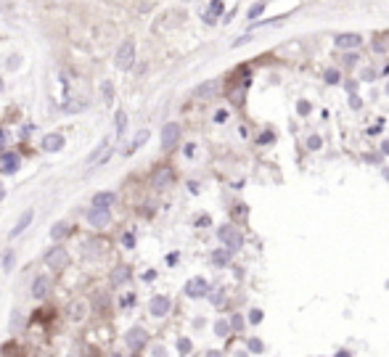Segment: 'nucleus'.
Segmentation results:
<instances>
[{
	"label": "nucleus",
	"instance_id": "1a4fd4ad",
	"mask_svg": "<svg viewBox=\"0 0 389 357\" xmlns=\"http://www.w3.org/2000/svg\"><path fill=\"white\" fill-rule=\"evenodd\" d=\"M363 43L360 40V35H339L336 40H333V45H336V48H341V51H349V48H357V45Z\"/></svg>",
	"mask_w": 389,
	"mask_h": 357
},
{
	"label": "nucleus",
	"instance_id": "9d476101",
	"mask_svg": "<svg viewBox=\"0 0 389 357\" xmlns=\"http://www.w3.org/2000/svg\"><path fill=\"white\" fill-rule=\"evenodd\" d=\"M114 201H117V193H111V191H101V193L93 196V206H96V209H109Z\"/></svg>",
	"mask_w": 389,
	"mask_h": 357
},
{
	"label": "nucleus",
	"instance_id": "49530a36",
	"mask_svg": "<svg viewBox=\"0 0 389 357\" xmlns=\"http://www.w3.org/2000/svg\"><path fill=\"white\" fill-rule=\"evenodd\" d=\"M207 357H220V352H207Z\"/></svg>",
	"mask_w": 389,
	"mask_h": 357
},
{
	"label": "nucleus",
	"instance_id": "f257e3e1",
	"mask_svg": "<svg viewBox=\"0 0 389 357\" xmlns=\"http://www.w3.org/2000/svg\"><path fill=\"white\" fill-rule=\"evenodd\" d=\"M217 238L225 243V249L233 254V251H238L241 249V243H244V238H241V233L236 230V228H230V225H222V228L217 230Z\"/></svg>",
	"mask_w": 389,
	"mask_h": 357
},
{
	"label": "nucleus",
	"instance_id": "2eb2a0df",
	"mask_svg": "<svg viewBox=\"0 0 389 357\" xmlns=\"http://www.w3.org/2000/svg\"><path fill=\"white\" fill-rule=\"evenodd\" d=\"M48 291H51V280L45 278V275H40V278L32 283V296H35V299H43Z\"/></svg>",
	"mask_w": 389,
	"mask_h": 357
},
{
	"label": "nucleus",
	"instance_id": "f03ea898",
	"mask_svg": "<svg viewBox=\"0 0 389 357\" xmlns=\"http://www.w3.org/2000/svg\"><path fill=\"white\" fill-rule=\"evenodd\" d=\"M133 61H135V45H133V40H127V43L119 45V51H117V69L127 72L133 67Z\"/></svg>",
	"mask_w": 389,
	"mask_h": 357
},
{
	"label": "nucleus",
	"instance_id": "393cba45",
	"mask_svg": "<svg viewBox=\"0 0 389 357\" xmlns=\"http://www.w3.org/2000/svg\"><path fill=\"white\" fill-rule=\"evenodd\" d=\"M101 96H104L106 103H111V98H114V88H111V82H104V85H101Z\"/></svg>",
	"mask_w": 389,
	"mask_h": 357
},
{
	"label": "nucleus",
	"instance_id": "412c9836",
	"mask_svg": "<svg viewBox=\"0 0 389 357\" xmlns=\"http://www.w3.org/2000/svg\"><path fill=\"white\" fill-rule=\"evenodd\" d=\"M127 278H130V270H127V267H117L114 272H111V286H119V283H125Z\"/></svg>",
	"mask_w": 389,
	"mask_h": 357
},
{
	"label": "nucleus",
	"instance_id": "2f4dec72",
	"mask_svg": "<svg viewBox=\"0 0 389 357\" xmlns=\"http://www.w3.org/2000/svg\"><path fill=\"white\" fill-rule=\"evenodd\" d=\"M307 146L312 148V151H318V148H320V138H318V135H312V138L307 140Z\"/></svg>",
	"mask_w": 389,
	"mask_h": 357
},
{
	"label": "nucleus",
	"instance_id": "0eeeda50",
	"mask_svg": "<svg viewBox=\"0 0 389 357\" xmlns=\"http://www.w3.org/2000/svg\"><path fill=\"white\" fill-rule=\"evenodd\" d=\"M88 222L93 225V228H104V225H109V209H88Z\"/></svg>",
	"mask_w": 389,
	"mask_h": 357
},
{
	"label": "nucleus",
	"instance_id": "a211bd4d",
	"mask_svg": "<svg viewBox=\"0 0 389 357\" xmlns=\"http://www.w3.org/2000/svg\"><path fill=\"white\" fill-rule=\"evenodd\" d=\"M106 146H109V140H101V143L93 148V154L88 156V167H93V164H98V159H101V154L106 151Z\"/></svg>",
	"mask_w": 389,
	"mask_h": 357
},
{
	"label": "nucleus",
	"instance_id": "7ed1b4c3",
	"mask_svg": "<svg viewBox=\"0 0 389 357\" xmlns=\"http://www.w3.org/2000/svg\"><path fill=\"white\" fill-rule=\"evenodd\" d=\"M67 262H69V254H67V249H61V246H53L45 251V265H48L51 270H61V267H67Z\"/></svg>",
	"mask_w": 389,
	"mask_h": 357
},
{
	"label": "nucleus",
	"instance_id": "20e7f679",
	"mask_svg": "<svg viewBox=\"0 0 389 357\" xmlns=\"http://www.w3.org/2000/svg\"><path fill=\"white\" fill-rule=\"evenodd\" d=\"M207 294H209V283L204 278H191L188 283H185V296L199 299V296H207Z\"/></svg>",
	"mask_w": 389,
	"mask_h": 357
},
{
	"label": "nucleus",
	"instance_id": "f3484780",
	"mask_svg": "<svg viewBox=\"0 0 389 357\" xmlns=\"http://www.w3.org/2000/svg\"><path fill=\"white\" fill-rule=\"evenodd\" d=\"M61 109L67 111V114H77V111H85V109H88V103L82 101V98H74V101H67Z\"/></svg>",
	"mask_w": 389,
	"mask_h": 357
},
{
	"label": "nucleus",
	"instance_id": "6e6552de",
	"mask_svg": "<svg viewBox=\"0 0 389 357\" xmlns=\"http://www.w3.org/2000/svg\"><path fill=\"white\" fill-rule=\"evenodd\" d=\"M143 344H146V331L143 328H130L127 331V346L130 349H141Z\"/></svg>",
	"mask_w": 389,
	"mask_h": 357
},
{
	"label": "nucleus",
	"instance_id": "4c0bfd02",
	"mask_svg": "<svg viewBox=\"0 0 389 357\" xmlns=\"http://www.w3.org/2000/svg\"><path fill=\"white\" fill-rule=\"evenodd\" d=\"M215 119H217V122H225V119H228V111H217Z\"/></svg>",
	"mask_w": 389,
	"mask_h": 357
},
{
	"label": "nucleus",
	"instance_id": "09e8293b",
	"mask_svg": "<svg viewBox=\"0 0 389 357\" xmlns=\"http://www.w3.org/2000/svg\"><path fill=\"white\" fill-rule=\"evenodd\" d=\"M386 93H389V88H386Z\"/></svg>",
	"mask_w": 389,
	"mask_h": 357
},
{
	"label": "nucleus",
	"instance_id": "4be33fe9",
	"mask_svg": "<svg viewBox=\"0 0 389 357\" xmlns=\"http://www.w3.org/2000/svg\"><path fill=\"white\" fill-rule=\"evenodd\" d=\"M67 233H69V225H67V222H56L53 228H51V238H53V241H59V238L67 236Z\"/></svg>",
	"mask_w": 389,
	"mask_h": 357
},
{
	"label": "nucleus",
	"instance_id": "dca6fc26",
	"mask_svg": "<svg viewBox=\"0 0 389 357\" xmlns=\"http://www.w3.org/2000/svg\"><path fill=\"white\" fill-rule=\"evenodd\" d=\"M220 14H222V0H212L209 11H207V14H204V22H207V24H215Z\"/></svg>",
	"mask_w": 389,
	"mask_h": 357
},
{
	"label": "nucleus",
	"instance_id": "39448f33",
	"mask_svg": "<svg viewBox=\"0 0 389 357\" xmlns=\"http://www.w3.org/2000/svg\"><path fill=\"white\" fill-rule=\"evenodd\" d=\"M178 138H180V125H175V122L164 125V130H162V148H172L175 143H178Z\"/></svg>",
	"mask_w": 389,
	"mask_h": 357
},
{
	"label": "nucleus",
	"instance_id": "5701e85b",
	"mask_svg": "<svg viewBox=\"0 0 389 357\" xmlns=\"http://www.w3.org/2000/svg\"><path fill=\"white\" fill-rule=\"evenodd\" d=\"M212 262H215V265H228V262H230V251L228 249H217L215 254H212Z\"/></svg>",
	"mask_w": 389,
	"mask_h": 357
},
{
	"label": "nucleus",
	"instance_id": "6ab92c4d",
	"mask_svg": "<svg viewBox=\"0 0 389 357\" xmlns=\"http://www.w3.org/2000/svg\"><path fill=\"white\" fill-rule=\"evenodd\" d=\"M146 140H148V133H146V130H141V133L135 135V140H133V143H130V146L125 148V154H133V151H138V148H141V146L146 143Z\"/></svg>",
	"mask_w": 389,
	"mask_h": 357
},
{
	"label": "nucleus",
	"instance_id": "de8ad7c7",
	"mask_svg": "<svg viewBox=\"0 0 389 357\" xmlns=\"http://www.w3.org/2000/svg\"><path fill=\"white\" fill-rule=\"evenodd\" d=\"M0 90H3V80H0Z\"/></svg>",
	"mask_w": 389,
	"mask_h": 357
},
{
	"label": "nucleus",
	"instance_id": "a878e982",
	"mask_svg": "<svg viewBox=\"0 0 389 357\" xmlns=\"http://www.w3.org/2000/svg\"><path fill=\"white\" fill-rule=\"evenodd\" d=\"M215 333H217V336H228V333H230V325H228L225 320H217V323H215Z\"/></svg>",
	"mask_w": 389,
	"mask_h": 357
},
{
	"label": "nucleus",
	"instance_id": "9b49d317",
	"mask_svg": "<svg viewBox=\"0 0 389 357\" xmlns=\"http://www.w3.org/2000/svg\"><path fill=\"white\" fill-rule=\"evenodd\" d=\"M61 146H64V138L59 133H51V135H45L43 138V148L48 154H56V151H61Z\"/></svg>",
	"mask_w": 389,
	"mask_h": 357
},
{
	"label": "nucleus",
	"instance_id": "7c9ffc66",
	"mask_svg": "<svg viewBox=\"0 0 389 357\" xmlns=\"http://www.w3.org/2000/svg\"><path fill=\"white\" fill-rule=\"evenodd\" d=\"M178 349H180L183 354H185V352H191V341H188V339H180V341H178Z\"/></svg>",
	"mask_w": 389,
	"mask_h": 357
},
{
	"label": "nucleus",
	"instance_id": "b1692460",
	"mask_svg": "<svg viewBox=\"0 0 389 357\" xmlns=\"http://www.w3.org/2000/svg\"><path fill=\"white\" fill-rule=\"evenodd\" d=\"M125 127H127V114L117 111V135H125Z\"/></svg>",
	"mask_w": 389,
	"mask_h": 357
},
{
	"label": "nucleus",
	"instance_id": "cd10ccee",
	"mask_svg": "<svg viewBox=\"0 0 389 357\" xmlns=\"http://www.w3.org/2000/svg\"><path fill=\"white\" fill-rule=\"evenodd\" d=\"M249 323H262V309H252V312H249Z\"/></svg>",
	"mask_w": 389,
	"mask_h": 357
},
{
	"label": "nucleus",
	"instance_id": "ea45409f",
	"mask_svg": "<svg viewBox=\"0 0 389 357\" xmlns=\"http://www.w3.org/2000/svg\"><path fill=\"white\" fill-rule=\"evenodd\" d=\"M156 278V272L154 270H148V272H143V280H154Z\"/></svg>",
	"mask_w": 389,
	"mask_h": 357
},
{
	"label": "nucleus",
	"instance_id": "c85d7f7f",
	"mask_svg": "<svg viewBox=\"0 0 389 357\" xmlns=\"http://www.w3.org/2000/svg\"><path fill=\"white\" fill-rule=\"evenodd\" d=\"M326 82H328V85H336V82H339V72H336V69L326 72Z\"/></svg>",
	"mask_w": 389,
	"mask_h": 357
},
{
	"label": "nucleus",
	"instance_id": "f704fd0d",
	"mask_svg": "<svg viewBox=\"0 0 389 357\" xmlns=\"http://www.w3.org/2000/svg\"><path fill=\"white\" fill-rule=\"evenodd\" d=\"M130 304H135V296H133V294L122 299V307H130Z\"/></svg>",
	"mask_w": 389,
	"mask_h": 357
},
{
	"label": "nucleus",
	"instance_id": "37998d69",
	"mask_svg": "<svg viewBox=\"0 0 389 357\" xmlns=\"http://www.w3.org/2000/svg\"><path fill=\"white\" fill-rule=\"evenodd\" d=\"M333 357H349V352H344V349H341V352H336Z\"/></svg>",
	"mask_w": 389,
	"mask_h": 357
},
{
	"label": "nucleus",
	"instance_id": "72a5a7b5",
	"mask_svg": "<svg viewBox=\"0 0 389 357\" xmlns=\"http://www.w3.org/2000/svg\"><path fill=\"white\" fill-rule=\"evenodd\" d=\"M296 111H299V114H307V111H310L307 101H299V106H296Z\"/></svg>",
	"mask_w": 389,
	"mask_h": 357
},
{
	"label": "nucleus",
	"instance_id": "e433bc0d",
	"mask_svg": "<svg viewBox=\"0 0 389 357\" xmlns=\"http://www.w3.org/2000/svg\"><path fill=\"white\" fill-rule=\"evenodd\" d=\"M222 291H217V294H212V304H222Z\"/></svg>",
	"mask_w": 389,
	"mask_h": 357
},
{
	"label": "nucleus",
	"instance_id": "f8f14e48",
	"mask_svg": "<svg viewBox=\"0 0 389 357\" xmlns=\"http://www.w3.org/2000/svg\"><path fill=\"white\" fill-rule=\"evenodd\" d=\"M170 183H172V170H170V167H162V170L154 172V188H159V191H162V188H167Z\"/></svg>",
	"mask_w": 389,
	"mask_h": 357
},
{
	"label": "nucleus",
	"instance_id": "c03bdc74",
	"mask_svg": "<svg viewBox=\"0 0 389 357\" xmlns=\"http://www.w3.org/2000/svg\"><path fill=\"white\" fill-rule=\"evenodd\" d=\"M3 196H6V188H3V185H0V201H3Z\"/></svg>",
	"mask_w": 389,
	"mask_h": 357
},
{
	"label": "nucleus",
	"instance_id": "4468645a",
	"mask_svg": "<svg viewBox=\"0 0 389 357\" xmlns=\"http://www.w3.org/2000/svg\"><path fill=\"white\" fill-rule=\"evenodd\" d=\"M0 170H3L6 175H14L19 170V156L16 154H3V159H0Z\"/></svg>",
	"mask_w": 389,
	"mask_h": 357
},
{
	"label": "nucleus",
	"instance_id": "a19ab883",
	"mask_svg": "<svg viewBox=\"0 0 389 357\" xmlns=\"http://www.w3.org/2000/svg\"><path fill=\"white\" fill-rule=\"evenodd\" d=\"M349 103H352V109H360V98H357V96H352Z\"/></svg>",
	"mask_w": 389,
	"mask_h": 357
},
{
	"label": "nucleus",
	"instance_id": "423d86ee",
	"mask_svg": "<svg viewBox=\"0 0 389 357\" xmlns=\"http://www.w3.org/2000/svg\"><path fill=\"white\" fill-rule=\"evenodd\" d=\"M148 309H151L154 317H164L167 312H170V299H167V296H154L151 304H148Z\"/></svg>",
	"mask_w": 389,
	"mask_h": 357
},
{
	"label": "nucleus",
	"instance_id": "a18cd8bd",
	"mask_svg": "<svg viewBox=\"0 0 389 357\" xmlns=\"http://www.w3.org/2000/svg\"><path fill=\"white\" fill-rule=\"evenodd\" d=\"M381 151H384V154H389V140H386V143H384V148H381Z\"/></svg>",
	"mask_w": 389,
	"mask_h": 357
},
{
	"label": "nucleus",
	"instance_id": "c756f323",
	"mask_svg": "<svg viewBox=\"0 0 389 357\" xmlns=\"http://www.w3.org/2000/svg\"><path fill=\"white\" fill-rule=\"evenodd\" d=\"M262 8H265V3H257V6H252V11H249V19H257L259 14H262Z\"/></svg>",
	"mask_w": 389,
	"mask_h": 357
},
{
	"label": "nucleus",
	"instance_id": "aec40b11",
	"mask_svg": "<svg viewBox=\"0 0 389 357\" xmlns=\"http://www.w3.org/2000/svg\"><path fill=\"white\" fill-rule=\"evenodd\" d=\"M215 90H217L215 82H204V85H199L196 90H193V96H196V98H207V96H212Z\"/></svg>",
	"mask_w": 389,
	"mask_h": 357
},
{
	"label": "nucleus",
	"instance_id": "bb28decb",
	"mask_svg": "<svg viewBox=\"0 0 389 357\" xmlns=\"http://www.w3.org/2000/svg\"><path fill=\"white\" fill-rule=\"evenodd\" d=\"M14 251H6V257H3V270H11L14 267Z\"/></svg>",
	"mask_w": 389,
	"mask_h": 357
},
{
	"label": "nucleus",
	"instance_id": "473e14b6",
	"mask_svg": "<svg viewBox=\"0 0 389 357\" xmlns=\"http://www.w3.org/2000/svg\"><path fill=\"white\" fill-rule=\"evenodd\" d=\"M249 349H252V352H262V341H259V339H252V341H249Z\"/></svg>",
	"mask_w": 389,
	"mask_h": 357
},
{
	"label": "nucleus",
	"instance_id": "c9c22d12",
	"mask_svg": "<svg viewBox=\"0 0 389 357\" xmlns=\"http://www.w3.org/2000/svg\"><path fill=\"white\" fill-rule=\"evenodd\" d=\"M122 241H125V246H133V243H135V238H133V233H127V236H125Z\"/></svg>",
	"mask_w": 389,
	"mask_h": 357
},
{
	"label": "nucleus",
	"instance_id": "79ce46f5",
	"mask_svg": "<svg viewBox=\"0 0 389 357\" xmlns=\"http://www.w3.org/2000/svg\"><path fill=\"white\" fill-rule=\"evenodd\" d=\"M3 146H6V133L0 130V151H3Z\"/></svg>",
	"mask_w": 389,
	"mask_h": 357
},
{
	"label": "nucleus",
	"instance_id": "58836bf2",
	"mask_svg": "<svg viewBox=\"0 0 389 357\" xmlns=\"http://www.w3.org/2000/svg\"><path fill=\"white\" fill-rule=\"evenodd\" d=\"M230 325H233V328H241V325H244V320H241V317L236 315V317H233V320H230Z\"/></svg>",
	"mask_w": 389,
	"mask_h": 357
},
{
	"label": "nucleus",
	"instance_id": "ddd939ff",
	"mask_svg": "<svg viewBox=\"0 0 389 357\" xmlns=\"http://www.w3.org/2000/svg\"><path fill=\"white\" fill-rule=\"evenodd\" d=\"M32 217H35V212H32V209H27V212L22 214V220H19V222H16V228L11 230V238H19V236H22V233H24L27 228H30V222H32Z\"/></svg>",
	"mask_w": 389,
	"mask_h": 357
}]
</instances>
